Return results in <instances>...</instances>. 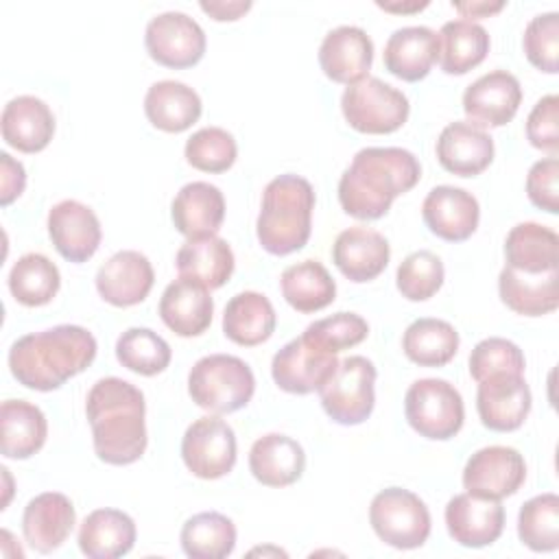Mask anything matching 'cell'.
I'll list each match as a JSON object with an SVG mask.
<instances>
[{"label":"cell","instance_id":"cell-1","mask_svg":"<svg viewBox=\"0 0 559 559\" xmlns=\"http://www.w3.org/2000/svg\"><path fill=\"white\" fill-rule=\"evenodd\" d=\"M419 177L421 166L406 148H360L338 179L341 207L354 218L376 221L389 212L400 194L415 188Z\"/></svg>","mask_w":559,"mask_h":559},{"label":"cell","instance_id":"cell-2","mask_svg":"<svg viewBox=\"0 0 559 559\" xmlns=\"http://www.w3.org/2000/svg\"><path fill=\"white\" fill-rule=\"evenodd\" d=\"M85 415L94 452L109 465L135 463L146 450V404L142 391L116 376L100 378L87 393Z\"/></svg>","mask_w":559,"mask_h":559},{"label":"cell","instance_id":"cell-3","mask_svg":"<svg viewBox=\"0 0 559 559\" xmlns=\"http://www.w3.org/2000/svg\"><path fill=\"white\" fill-rule=\"evenodd\" d=\"M96 338L81 325H55L20 336L9 349L13 378L33 391H55L96 358Z\"/></svg>","mask_w":559,"mask_h":559},{"label":"cell","instance_id":"cell-4","mask_svg":"<svg viewBox=\"0 0 559 559\" xmlns=\"http://www.w3.org/2000/svg\"><path fill=\"white\" fill-rule=\"evenodd\" d=\"M312 210L314 190L308 179L290 173L271 179L255 221V236L262 249L273 255L299 251L310 238Z\"/></svg>","mask_w":559,"mask_h":559},{"label":"cell","instance_id":"cell-5","mask_svg":"<svg viewBox=\"0 0 559 559\" xmlns=\"http://www.w3.org/2000/svg\"><path fill=\"white\" fill-rule=\"evenodd\" d=\"M255 391L251 367L231 354L199 358L188 373V393L199 408L216 415L240 411Z\"/></svg>","mask_w":559,"mask_h":559},{"label":"cell","instance_id":"cell-6","mask_svg":"<svg viewBox=\"0 0 559 559\" xmlns=\"http://www.w3.org/2000/svg\"><path fill=\"white\" fill-rule=\"evenodd\" d=\"M341 111L352 129L382 135L397 131L411 111L408 98L378 76H365L345 87Z\"/></svg>","mask_w":559,"mask_h":559},{"label":"cell","instance_id":"cell-7","mask_svg":"<svg viewBox=\"0 0 559 559\" xmlns=\"http://www.w3.org/2000/svg\"><path fill=\"white\" fill-rule=\"evenodd\" d=\"M404 415L421 437L445 441L463 428L465 406L461 393L448 380L421 378L404 395Z\"/></svg>","mask_w":559,"mask_h":559},{"label":"cell","instance_id":"cell-8","mask_svg":"<svg viewBox=\"0 0 559 559\" xmlns=\"http://www.w3.org/2000/svg\"><path fill=\"white\" fill-rule=\"evenodd\" d=\"M369 522L384 544L400 550L419 548L430 535L428 507L417 493L402 487H386L373 496Z\"/></svg>","mask_w":559,"mask_h":559},{"label":"cell","instance_id":"cell-9","mask_svg":"<svg viewBox=\"0 0 559 559\" xmlns=\"http://www.w3.org/2000/svg\"><path fill=\"white\" fill-rule=\"evenodd\" d=\"M376 367L365 356L338 360L332 378L319 389L321 406L328 417L341 426L362 424L376 404Z\"/></svg>","mask_w":559,"mask_h":559},{"label":"cell","instance_id":"cell-10","mask_svg":"<svg viewBox=\"0 0 559 559\" xmlns=\"http://www.w3.org/2000/svg\"><path fill=\"white\" fill-rule=\"evenodd\" d=\"M181 459L186 467L203 480H216L229 474L236 465L234 428L210 415L194 419L183 432Z\"/></svg>","mask_w":559,"mask_h":559},{"label":"cell","instance_id":"cell-11","mask_svg":"<svg viewBox=\"0 0 559 559\" xmlns=\"http://www.w3.org/2000/svg\"><path fill=\"white\" fill-rule=\"evenodd\" d=\"M144 44L153 61L166 68H190L205 55V33L183 11H164L148 20Z\"/></svg>","mask_w":559,"mask_h":559},{"label":"cell","instance_id":"cell-12","mask_svg":"<svg viewBox=\"0 0 559 559\" xmlns=\"http://www.w3.org/2000/svg\"><path fill=\"white\" fill-rule=\"evenodd\" d=\"M526 480L524 456L509 445L476 450L463 467V487L472 496L502 500L513 496Z\"/></svg>","mask_w":559,"mask_h":559},{"label":"cell","instance_id":"cell-13","mask_svg":"<svg viewBox=\"0 0 559 559\" xmlns=\"http://www.w3.org/2000/svg\"><path fill=\"white\" fill-rule=\"evenodd\" d=\"M338 358L308 338L297 336L288 341L271 362V376L275 384L286 393L306 395L319 391L336 371Z\"/></svg>","mask_w":559,"mask_h":559},{"label":"cell","instance_id":"cell-14","mask_svg":"<svg viewBox=\"0 0 559 559\" xmlns=\"http://www.w3.org/2000/svg\"><path fill=\"white\" fill-rule=\"evenodd\" d=\"M476 411L489 430H518L531 411V389L520 373H493L478 382Z\"/></svg>","mask_w":559,"mask_h":559},{"label":"cell","instance_id":"cell-15","mask_svg":"<svg viewBox=\"0 0 559 559\" xmlns=\"http://www.w3.org/2000/svg\"><path fill=\"white\" fill-rule=\"evenodd\" d=\"M48 236L68 262H87L103 238L100 221L92 207L76 199H63L48 212Z\"/></svg>","mask_w":559,"mask_h":559},{"label":"cell","instance_id":"cell-16","mask_svg":"<svg viewBox=\"0 0 559 559\" xmlns=\"http://www.w3.org/2000/svg\"><path fill=\"white\" fill-rule=\"evenodd\" d=\"M522 103V87L515 74L491 70L478 76L463 92V111L467 120L480 129L502 127L513 120Z\"/></svg>","mask_w":559,"mask_h":559},{"label":"cell","instance_id":"cell-17","mask_svg":"<svg viewBox=\"0 0 559 559\" xmlns=\"http://www.w3.org/2000/svg\"><path fill=\"white\" fill-rule=\"evenodd\" d=\"M445 526L450 537L465 548L493 544L504 528V507L500 500L459 493L445 504Z\"/></svg>","mask_w":559,"mask_h":559},{"label":"cell","instance_id":"cell-18","mask_svg":"<svg viewBox=\"0 0 559 559\" xmlns=\"http://www.w3.org/2000/svg\"><path fill=\"white\" fill-rule=\"evenodd\" d=\"M421 216L435 236L448 242H461L476 231L480 207L476 197L463 188L435 186L421 203Z\"/></svg>","mask_w":559,"mask_h":559},{"label":"cell","instance_id":"cell-19","mask_svg":"<svg viewBox=\"0 0 559 559\" xmlns=\"http://www.w3.org/2000/svg\"><path fill=\"white\" fill-rule=\"evenodd\" d=\"M155 282L148 258L133 249H122L103 262L96 271L98 295L118 308L135 306L146 299Z\"/></svg>","mask_w":559,"mask_h":559},{"label":"cell","instance_id":"cell-20","mask_svg":"<svg viewBox=\"0 0 559 559\" xmlns=\"http://www.w3.org/2000/svg\"><path fill=\"white\" fill-rule=\"evenodd\" d=\"M373 61V41L360 28L343 24L332 28L319 46V66L334 83L352 85L369 74Z\"/></svg>","mask_w":559,"mask_h":559},{"label":"cell","instance_id":"cell-21","mask_svg":"<svg viewBox=\"0 0 559 559\" xmlns=\"http://www.w3.org/2000/svg\"><path fill=\"white\" fill-rule=\"evenodd\" d=\"M74 522L76 513L70 498L59 491H44L24 507L22 533L33 550L48 555L68 539Z\"/></svg>","mask_w":559,"mask_h":559},{"label":"cell","instance_id":"cell-22","mask_svg":"<svg viewBox=\"0 0 559 559\" xmlns=\"http://www.w3.org/2000/svg\"><path fill=\"white\" fill-rule=\"evenodd\" d=\"M389 258L391 247L386 238L362 225L343 229L332 245V260L336 269L356 284L376 280L386 269Z\"/></svg>","mask_w":559,"mask_h":559},{"label":"cell","instance_id":"cell-23","mask_svg":"<svg viewBox=\"0 0 559 559\" xmlns=\"http://www.w3.org/2000/svg\"><path fill=\"white\" fill-rule=\"evenodd\" d=\"M437 159L452 175H480L493 159V138L472 122L454 120L439 133Z\"/></svg>","mask_w":559,"mask_h":559},{"label":"cell","instance_id":"cell-24","mask_svg":"<svg viewBox=\"0 0 559 559\" xmlns=\"http://www.w3.org/2000/svg\"><path fill=\"white\" fill-rule=\"evenodd\" d=\"M439 59V35L430 26H402L384 44V68L408 83L424 79Z\"/></svg>","mask_w":559,"mask_h":559},{"label":"cell","instance_id":"cell-25","mask_svg":"<svg viewBox=\"0 0 559 559\" xmlns=\"http://www.w3.org/2000/svg\"><path fill=\"white\" fill-rule=\"evenodd\" d=\"M214 301L210 288L199 282L179 277L170 282L159 299V317L168 330L179 336H199L212 323Z\"/></svg>","mask_w":559,"mask_h":559},{"label":"cell","instance_id":"cell-26","mask_svg":"<svg viewBox=\"0 0 559 559\" xmlns=\"http://www.w3.org/2000/svg\"><path fill=\"white\" fill-rule=\"evenodd\" d=\"M0 127L9 146L22 153H37L52 140L55 116L41 98L22 94L4 105Z\"/></svg>","mask_w":559,"mask_h":559},{"label":"cell","instance_id":"cell-27","mask_svg":"<svg viewBox=\"0 0 559 559\" xmlns=\"http://www.w3.org/2000/svg\"><path fill=\"white\" fill-rule=\"evenodd\" d=\"M170 216L186 238L214 236L225 218L223 192L207 181H190L175 194Z\"/></svg>","mask_w":559,"mask_h":559},{"label":"cell","instance_id":"cell-28","mask_svg":"<svg viewBox=\"0 0 559 559\" xmlns=\"http://www.w3.org/2000/svg\"><path fill=\"white\" fill-rule=\"evenodd\" d=\"M249 469L266 487H286L301 478L306 469L304 448L288 435L269 432L253 441L249 450Z\"/></svg>","mask_w":559,"mask_h":559},{"label":"cell","instance_id":"cell-29","mask_svg":"<svg viewBox=\"0 0 559 559\" xmlns=\"http://www.w3.org/2000/svg\"><path fill=\"white\" fill-rule=\"evenodd\" d=\"M500 299L518 314L542 317L559 306V269L522 273L504 264L498 275Z\"/></svg>","mask_w":559,"mask_h":559},{"label":"cell","instance_id":"cell-30","mask_svg":"<svg viewBox=\"0 0 559 559\" xmlns=\"http://www.w3.org/2000/svg\"><path fill=\"white\" fill-rule=\"evenodd\" d=\"M199 94L181 81H157L144 96V114L148 122L166 133H181L190 129L201 116Z\"/></svg>","mask_w":559,"mask_h":559},{"label":"cell","instance_id":"cell-31","mask_svg":"<svg viewBox=\"0 0 559 559\" xmlns=\"http://www.w3.org/2000/svg\"><path fill=\"white\" fill-rule=\"evenodd\" d=\"M175 264L179 277L203 284L205 288H221L234 273V251L227 240L214 236L188 238L177 255Z\"/></svg>","mask_w":559,"mask_h":559},{"label":"cell","instance_id":"cell-32","mask_svg":"<svg viewBox=\"0 0 559 559\" xmlns=\"http://www.w3.org/2000/svg\"><path fill=\"white\" fill-rule=\"evenodd\" d=\"M135 544V522L120 509H96L79 528V548L90 559H116Z\"/></svg>","mask_w":559,"mask_h":559},{"label":"cell","instance_id":"cell-33","mask_svg":"<svg viewBox=\"0 0 559 559\" xmlns=\"http://www.w3.org/2000/svg\"><path fill=\"white\" fill-rule=\"evenodd\" d=\"M0 452L7 459L33 456L48 437L46 415L26 400H4L0 406Z\"/></svg>","mask_w":559,"mask_h":559},{"label":"cell","instance_id":"cell-34","mask_svg":"<svg viewBox=\"0 0 559 559\" xmlns=\"http://www.w3.org/2000/svg\"><path fill=\"white\" fill-rule=\"evenodd\" d=\"M507 266L522 273L559 269V236L555 229L526 221L511 227L504 240Z\"/></svg>","mask_w":559,"mask_h":559},{"label":"cell","instance_id":"cell-35","mask_svg":"<svg viewBox=\"0 0 559 559\" xmlns=\"http://www.w3.org/2000/svg\"><path fill=\"white\" fill-rule=\"evenodd\" d=\"M275 310L269 297L255 290L234 295L223 312V332L236 345L253 347L271 338L275 332Z\"/></svg>","mask_w":559,"mask_h":559},{"label":"cell","instance_id":"cell-36","mask_svg":"<svg viewBox=\"0 0 559 559\" xmlns=\"http://www.w3.org/2000/svg\"><path fill=\"white\" fill-rule=\"evenodd\" d=\"M439 35V66L445 74H465L489 52V33L472 20H452L441 26Z\"/></svg>","mask_w":559,"mask_h":559},{"label":"cell","instance_id":"cell-37","mask_svg":"<svg viewBox=\"0 0 559 559\" xmlns=\"http://www.w3.org/2000/svg\"><path fill=\"white\" fill-rule=\"evenodd\" d=\"M402 349L419 367H443L459 349V332L443 319L421 317L404 330Z\"/></svg>","mask_w":559,"mask_h":559},{"label":"cell","instance_id":"cell-38","mask_svg":"<svg viewBox=\"0 0 559 559\" xmlns=\"http://www.w3.org/2000/svg\"><path fill=\"white\" fill-rule=\"evenodd\" d=\"M284 299L297 312H317L336 297V284L319 260H301L284 269L280 277Z\"/></svg>","mask_w":559,"mask_h":559},{"label":"cell","instance_id":"cell-39","mask_svg":"<svg viewBox=\"0 0 559 559\" xmlns=\"http://www.w3.org/2000/svg\"><path fill=\"white\" fill-rule=\"evenodd\" d=\"M179 542L192 559H223L236 546V526L218 511H203L186 520Z\"/></svg>","mask_w":559,"mask_h":559},{"label":"cell","instance_id":"cell-40","mask_svg":"<svg viewBox=\"0 0 559 559\" xmlns=\"http://www.w3.org/2000/svg\"><path fill=\"white\" fill-rule=\"evenodd\" d=\"M61 286L55 262L41 253H24L9 271V290L22 306L48 304Z\"/></svg>","mask_w":559,"mask_h":559},{"label":"cell","instance_id":"cell-41","mask_svg":"<svg viewBox=\"0 0 559 559\" xmlns=\"http://www.w3.org/2000/svg\"><path fill=\"white\" fill-rule=\"evenodd\" d=\"M518 537L535 552H552L559 548V498L557 493H539L526 500L518 513Z\"/></svg>","mask_w":559,"mask_h":559},{"label":"cell","instance_id":"cell-42","mask_svg":"<svg viewBox=\"0 0 559 559\" xmlns=\"http://www.w3.org/2000/svg\"><path fill=\"white\" fill-rule=\"evenodd\" d=\"M170 345L148 328H129L116 341V358L140 376L162 373L170 365Z\"/></svg>","mask_w":559,"mask_h":559},{"label":"cell","instance_id":"cell-43","mask_svg":"<svg viewBox=\"0 0 559 559\" xmlns=\"http://www.w3.org/2000/svg\"><path fill=\"white\" fill-rule=\"evenodd\" d=\"M443 275L441 258L428 249H419L400 262L395 284L408 301H426L441 288Z\"/></svg>","mask_w":559,"mask_h":559},{"label":"cell","instance_id":"cell-44","mask_svg":"<svg viewBox=\"0 0 559 559\" xmlns=\"http://www.w3.org/2000/svg\"><path fill=\"white\" fill-rule=\"evenodd\" d=\"M186 162L203 173H225L234 166L238 146L229 131L221 127H203L194 131L183 148Z\"/></svg>","mask_w":559,"mask_h":559},{"label":"cell","instance_id":"cell-45","mask_svg":"<svg viewBox=\"0 0 559 559\" xmlns=\"http://www.w3.org/2000/svg\"><path fill=\"white\" fill-rule=\"evenodd\" d=\"M369 334V325L367 321L356 314V312H336L332 317L312 321L306 330H304V338H308L312 345L330 352V354H338L347 347H354L358 343H362Z\"/></svg>","mask_w":559,"mask_h":559},{"label":"cell","instance_id":"cell-46","mask_svg":"<svg viewBox=\"0 0 559 559\" xmlns=\"http://www.w3.org/2000/svg\"><path fill=\"white\" fill-rule=\"evenodd\" d=\"M526 360L522 349L507 338L489 336L476 343L469 354V373L476 382L493 376V373H524Z\"/></svg>","mask_w":559,"mask_h":559},{"label":"cell","instance_id":"cell-47","mask_svg":"<svg viewBox=\"0 0 559 559\" xmlns=\"http://www.w3.org/2000/svg\"><path fill=\"white\" fill-rule=\"evenodd\" d=\"M522 48L537 70L555 74L559 68V13L535 15L524 28Z\"/></svg>","mask_w":559,"mask_h":559},{"label":"cell","instance_id":"cell-48","mask_svg":"<svg viewBox=\"0 0 559 559\" xmlns=\"http://www.w3.org/2000/svg\"><path fill=\"white\" fill-rule=\"evenodd\" d=\"M526 138L528 142L557 157L559 153V98L557 94L542 96L526 118Z\"/></svg>","mask_w":559,"mask_h":559},{"label":"cell","instance_id":"cell-49","mask_svg":"<svg viewBox=\"0 0 559 559\" xmlns=\"http://www.w3.org/2000/svg\"><path fill=\"white\" fill-rule=\"evenodd\" d=\"M559 159L546 157L531 166L526 175V194L531 203L548 214L559 212Z\"/></svg>","mask_w":559,"mask_h":559},{"label":"cell","instance_id":"cell-50","mask_svg":"<svg viewBox=\"0 0 559 559\" xmlns=\"http://www.w3.org/2000/svg\"><path fill=\"white\" fill-rule=\"evenodd\" d=\"M0 203L9 205L11 201H15L26 186V173L24 166L20 162H15L9 153H0Z\"/></svg>","mask_w":559,"mask_h":559},{"label":"cell","instance_id":"cell-51","mask_svg":"<svg viewBox=\"0 0 559 559\" xmlns=\"http://www.w3.org/2000/svg\"><path fill=\"white\" fill-rule=\"evenodd\" d=\"M199 7L218 22H231L238 20L240 15H245L251 9V0H201Z\"/></svg>","mask_w":559,"mask_h":559},{"label":"cell","instance_id":"cell-52","mask_svg":"<svg viewBox=\"0 0 559 559\" xmlns=\"http://www.w3.org/2000/svg\"><path fill=\"white\" fill-rule=\"evenodd\" d=\"M452 7L463 13L465 17H489L491 13H498L504 9L502 0L489 2V0H469V2H452ZM463 17V20H465Z\"/></svg>","mask_w":559,"mask_h":559},{"label":"cell","instance_id":"cell-53","mask_svg":"<svg viewBox=\"0 0 559 559\" xmlns=\"http://www.w3.org/2000/svg\"><path fill=\"white\" fill-rule=\"evenodd\" d=\"M380 9H384V11H391V13H413V11H421V9H426L428 7V0H424V2H376Z\"/></svg>","mask_w":559,"mask_h":559}]
</instances>
